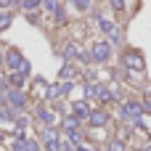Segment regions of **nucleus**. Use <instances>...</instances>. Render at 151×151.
Instances as JSON below:
<instances>
[{"instance_id":"obj_1","label":"nucleus","mask_w":151,"mask_h":151,"mask_svg":"<svg viewBox=\"0 0 151 151\" xmlns=\"http://www.w3.org/2000/svg\"><path fill=\"white\" fill-rule=\"evenodd\" d=\"M90 58H93L96 64H104V61H109V58H111V45H109L106 40H98V42H93V45H90Z\"/></svg>"},{"instance_id":"obj_2","label":"nucleus","mask_w":151,"mask_h":151,"mask_svg":"<svg viewBox=\"0 0 151 151\" xmlns=\"http://www.w3.org/2000/svg\"><path fill=\"white\" fill-rule=\"evenodd\" d=\"M122 64H125V69H133V72H143L146 69V61H143V56L138 50H125L122 53Z\"/></svg>"},{"instance_id":"obj_3","label":"nucleus","mask_w":151,"mask_h":151,"mask_svg":"<svg viewBox=\"0 0 151 151\" xmlns=\"http://www.w3.org/2000/svg\"><path fill=\"white\" fill-rule=\"evenodd\" d=\"M98 27H101V32L111 40V42H119L122 40V35H119V27L114 24V21H109V19H104V16H98Z\"/></svg>"},{"instance_id":"obj_4","label":"nucleus","mask_w":151,"mask_h":151,"mask_svg":"<svg viewBox=\"0 0 151 151\" xmlns=\"http://www.w3.org/2000/svg\"><path fill=\"white\" fill-rule=\"evenodd\" d=\"M42 143L48 151H61V138L53 127H42Z\"/></svg>"},{"instance_id":"obj_5","label":"nucleus","mask_w":151,"mask_h":151,"mask_svg":"<svg viewBox=\"0 0 151 151\" xmlns=\"http://www.w3.org/2000/svg\"><path fill=\"white\" fill-rule=\"evenodd\" d=\"M5 64H8V69H11V72H21L27 61H24V56H21L16 48H11V50H8V56H5Z\"/></svg>"},{"instance_id":"obj_6","label":"nucleus","mask_w":151,"mask_h":151,"mask_svg":"<svg viewBox=\"0 0 151 151\" xmlns=\"http://www.w3.org/2000/svg\"><path fill=\"white\" fill-rule=\"evenodd\" d=\"M5 98H8V104L13 106V109H24L27 106V96L21 93V90H16V88H8V93H5Z\"/></svg>"},{"instance_id":"obj_7","label":"nucleus","mask_w":151,"mask_h":151,"mask_svg":"<svg viewBox=\"0 0 151 151\" xmlns=\"http://www.w3.org/2000/svg\"><path fill=\"white\" fill-rule=\"evenodd\" d=\"M141 114H143V106H141L138 101L122 104V117H127V119H141Z\"/></svg>"},{"instance_id":"obj_8","label":"nucleus","mask_w":151,"mask_h":151,"mask_svg":"<svg viewBox=\"0 0 151 151\" xmlns=\"http://www.w3.org/2000/svg\"><path fill=\"white\" fill-rule=\"evenodd\" d=\"M90 114H93V109H90L88 101H77V104H72V117H77V119H90Z\"/></svg>"},{"instance_id":"obj_9","label":"nucleus","mask_w":151,"mask_h":151,"mask_svg":"<svg viewBox=\"0 0 151 151\" xmlns=\"http://www.w3.org/2000/svg\"><path fill=\"white\" fill-rule=\"evenodd\" d=\"M61 56H64L66 61H69V58H80V61L85 58V53H82V50H80L74 42H66V45H64V50H61Z\"/></svg>"},{"instance_id":"obj_10","label":"nucleus","mask_w":151,"mask_h":151,"mask_svg":"<svg viewBox=\"0 0 151 151\" xmlns=\"http://www.w3.org/2000/svg\"><path fill=\"white\" fill-rule=\"evenodd\" d=\"M88 122H90L93 127H104V125L109 122V114H106L104 109H96V111L90 114V119H88Z\"/></svg>"},{"instance_id":"obj_11","label":"nucleus","mask_w":151,"mask_h":151,"mask_svg":"<svg viewBox=\"0 0 151 151\" xmlns=\"http://www.w3.org/2000/svg\"><path fill=\"white\" fill-rule=\"evenodd\" d=\"M13 151H40V146L35 141H24V138H16L13 143Z\"/></svg>"},{"instance_id":"obj_12","label":"nucleus","mask_w":151,"mask_h":151,"mask_svg":"<svg viewBox=\"0 0 151 151\" xmlns=\"http://www.w3.org/2000/svg\"><path fill=\"white\" fill-rule=\"evenodd\" d=\"M24 80H27V72H11V77H8V85H11V88H16V90H21Z\"/></svg>"},{"instance_id":"obj_13","label":"nucleus","mask_w":151,"mask_h":151,"mask_svg":"<svg viewBox=\"0 0 151 151\" xmlns=\"http://www.w3.org/2000/svg\"><path fill=\"white\" fill-rule=\"evenodd\" d=\"M37 119H40V122H45L48 127H53V111H48V109H42V106L37 109Z\"/></svg>"},{"instance_id":"obj_14","label":"nucleus","mask_w":151,"mask_h":151,"mask_svg":"<svg viewBox=\"0 0 151 151\" xmlns=\"http://www.w3.org/2000/svg\"><path fill=\"white\" fill-rule=\"evenodd\" d=\"M74 74H77V72H74V66H72V64H64V69L58 72V77H61L64 82H69V80H72Z\"/></svg>"},{"instance_id":"obj_15","label":"nucleus","mask_w":151,"mask_h":151,"mask_svg":"<svg viewBox=\"0 0 151 151\" xmlns=\"http://www.w3.org/2000/svg\"><path fill=\"white\" fill-rule=\"evenodd\" d=\"M77 125H80V119H77V117H66V119L61 122V127H64L66 133H72V130H77Z\"/></svg>"},{"instance_id":"obj_16","label":"nucleus","mask_w":151,"mask_h":151,"mask_svg":"<svg viewBox=\"0 0 151 151\" xmlns=\"http://www.w3.org/2000/svg\"><path fill=\"white\" fill-rule=\"evenodd\" d=\"M45 96H48V98H58V96H64V93H61V85H50V88L45 90Z\"/></svg>"},{"instance_id":"obj_17","label":"nucleus","mask_w":151,"mask_h":151,"mask_svg":"<svg viewBox=\"0 0 151 151\" xmlns=\"http://www.w3.org/2000/svg\"><path fill=\"white\" fill-rule=\"evenodd\" d=\"M8 27H11V13L0 11V32H3V29H8Z\"/></svg>"},{"instance_id":"obj_18","label":"nucleus","mask_w":151,"mask_h":151,"mask_svg":"<svg viewBox=\"0 0 151 151\" xmlns=\"http://www.w3.org/2000/svg\"><path fill=\"white\" fill-rule=\"evenodd\" d=\"M72 5H74L77 11H88V8H90V0H72Z\"/></svg>"},{"instance_id":"obj_19","label":"nucleus","mask_w":151,"mask_h":151,"mask_svg":"<svg viewBox=\"0 0 151 151\" xmlns=\"http://www.w3.org/2000/svg\"><path fill=\"white\" fill-rule=\"evenodd\" d=\"M109 151H125V143L122 141H111L109 143Z\"/></svg>"},{"instance_id":"obj_20","label":"nucleus","mask_w":151,"mask_h":151,"mask_svg":"<svg viewBox=\"0 0 151 151\" xmlns=\"http://www.w3.org/2000/svg\"><path fill=\"white\" fill-rule=\"evenodd\" d=\"M56 21H58V24H66V13H64V11H61V8H58V11H56Z\"/></svg>"},{"instance_id":"obj_21","label":"nucleus","mask_w":151,"mask_h":151,"mask_svg":"<svg viewBox=\"0 0 151 151\" xmlns=\"http://www.w3.org/2000/svg\"><path fill=\"white\" fill-rule=\"evenodd\" d=\"M111 8L114 11H125V0H111Z\"/></svg>"},{"instance_id":"obj_22","label":"nucleus","mask_w":151,"mask_h":151,"mask_svg":"<svg viewBox=\"0 0 151 151\" xmlns=\"http://www.w3.org/2000/svg\"><path fill=\"white\" fill-rule=\"evenodd\" d=\"M37 5H40L37 0H24V8H27V11H32V8H37Z\"/></svg>"},{"instance_id":"obj_23","label":"nucleus","mask_w":151,"mask_h":151,"mask_svg":"<svg viewBox=\"0 0 151 151\" xmlns=\"http://www.w3.org/2000/svg\"><path fill=\"white\" fill-rule=\"evenodd\" d=\"M11 3H13V0H0V8H8Z\"/></svg>"},{"instance_id":"obj_24","label":"nucleus","mask_w":151,"mask_h":151,"mask_svg":"<svg viewBox=\"0 0 151 151\" xmlns=\"http://www.w3.org/2000/svg\"><path fill=\"white\" fill-rule=\"evenodd\" d=\"M77 151H93V149H90V146H85V143H82V146H80V149H77Z\"/></svg>"},{"instance_id":"obj_25","label":"nucleus","mask_w":151,"mask_h":151,"mask_svg":"<svg viewBox=\"0 0 151 151\" xmlns=\"http://www.w3.org/2000/svg\"><path fill=\"white\" fill-rule=\"evenodd\" d=\"M143 151H151V143H149V146H146V149H143Z\"/></svg>"},{"instance_id":"obj_26","label":"nucleus","mask_w":151,"mask_h":151,"mask_svg":"<svg viewBox=\"0 0 151 151\" xmlns=\"http://www.w3.org/2000/svg\"><path fill=\"white\" fill-rule=\"evenodd\" d=\"M0 61H3V53H0Z\"/></svg>"}]
</instances>
